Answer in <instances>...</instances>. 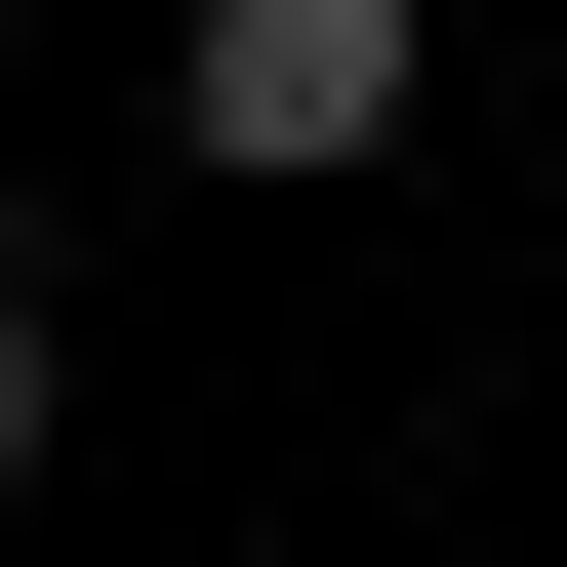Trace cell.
Masks as SVG:
<instances>
[{
    "mask_svg": "<svg viewBox=\"0 0 567 567\" xmlns=\"http://www.w3.org/2000/svg\"><path fill=\"white\" fill-rule=\"evenodd\" d=\"M163 122H203V163H405V0H203V41H163Z\"/></svg>",
    "mask_w": 567,
    "mask_h": 567,
    "instance_id": "cell-1",
    "label": "cell"
}]
</instances>
